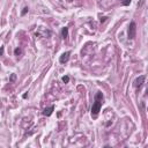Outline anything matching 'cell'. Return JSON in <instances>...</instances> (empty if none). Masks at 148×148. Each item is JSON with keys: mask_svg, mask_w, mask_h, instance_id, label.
I'll list each match as a JSON object with an SVG mask.
<instances>
[{"mask_svg": "<svg viewBox=\"0 0 148 148\" xmlns=\"http://www.w3.org/2000/svg\"><path fill=\"white\" fill-rule=\"evenodd\" d=\"M102 104H103V94L101 91H98L95 95V100H94V103H93V107H91V116L97 117V115L101 111Z\"/></svg>", "mask_w": 148, "mask_h": 148, "instance_id": "cell-1", "label": "cell"}, {"mask_svg": "<svg viewBox=\"0 0 148 148\" xmlns=\"http://www.w3.org/2000/svg\"><path fill=\"white\" fill-rule=\"evenodd\" d=\"M135 35H136V24L135 22H131L129 26V30H127V36H129V39H134Z\"/></svg>", "mask_w": 148, "mask_h": 148, "instance_id": "cell-2", "label": "cell"}, {"mask_svg": "<svg viewBox=\"0 0 148 148\" xmlns=\"http://www.w3.org/2000/svg\"><path fill=\"white\" fill-rule=\"evenodd\" d=\"M145 80H146V75H140L139 77H136L134 80V83H133V86H134L135 88H140L142 86V83L145 82Z\"/></svg>", "mask_w": 148, "mask_h": 148, "instance_id": "cell-3", "label": "cell"}, {"mask_svg": "<svg viewBox=\"0 0 148 148\" xmlns=\"http://www.w3.org/2000/svg\"><path fill=\"white\" fill-rule=\"evenodd\" d=\"M70 56H71V52L67 51V52H64L61 56H60V58H59V61L61 63V64H65V63H67L68 61V59H70Z\"/></svg>", "mask_w": 148, "mask_h": 148, "instance_id": "cell-4", "label": "cell"}, {"mask_svg": "<svg viewBox=\"0 0 148 148\" xmlns=\"http://www.w3.org/2000/svg\"><path fill=\"white\" fill-rule=\"evenodd\" d=\"M54 111V105H51V107H49V108H45L44 110H43V115L44 116H51L52 112Z\"/></svg>", "mask_w": 148, "mask_h": 148, "instance_id": "cell-5", "label": "cell"}, {"mask_svg": "<svg viewBox=\"0 0 148 148\" xmlns=\"http://www.w3.org/2000/svg\"><path fill=\"white\" fill-rule=\"evenodd\" d=\"M61 37L64 39H66L68 37V28H67V27H64V28H63V30H61Z\"/></svg>", "mask_w": 148, "mask_h": 148, "instance_id": "cell-6", "label": "cell"}, {"mask_svg": "<svg viewBox=\"0 0 148 148\" xmlns=\"http://www.w3.org/2000/svg\"><path fill=\"white\" fill-rule=\"evenodd\" d=\"M21 53H22V50H21L20 47H16V49L14 50V54H15L16 57H19V56L21 54Z\"/></svg>", "mask_w": 148, "mask_h": 148, "instance_id": "cell-7", "label": "cell"}, {"mask_svg": "<svg viewBox=\"0 0 148 148\" xmlns=\"http://www.w3.org/2000/svg\"><path fill=\"white\" fill-rule=\"evenodd\" d=\"M61 80H63L64 83H68V82H70V77H68V75H65V77H61Z\"/></svg>", "mask_w": 148, "mask_h": 148, "instance_id": "cell-8", "label": "cell"}, {"mask_svg": "<svg viewBox=\"0 0 148 148\" xmlns=\"http://www.w3.org/2000/svg\"><path fill=\"white\" fill-rule=\"evenodd\" d=\"M120 2H122V5H124V6H129L130 4H131V0H120Z\"/></svg>", "mask_w": 148, "mask_h": 148, "instance_id": "cell-9", "label": "cell"}, {"mask_svg": "<svg viewBox=\"0 0 148 148\" xmlns=\"http://www.w3.org/2000/svg\"><path fill=\"white\" fill-rule=\"evenodd\" d=\"M28 11H29V8H28V7H24V8H23V11H22V13H21V15H22V16H23V15H26V14L28 13Z\"/></svg>", "mask_w": 148, "mask_h": 148, "instance_id": "cell-10", "label": "cell"}, {"mask_svg": "<svg viewBox=\"0 0 148 148\" xmlns=\"http://www.w3.org/2000/svg\"><path fill=\"white\" fill-rule=\"evenodd\" d=\"M4 50H5V47L4 46H0V56L4 54Z\"/></svg>", "mask_w": 148, "mask_h": 148, "instance_id": "cell-11", "label": "cell"}, {"mask_svg": "<svg viewBox=\"0 0 148 148\" xmlns=\"http://www.w3.org/2000/svg\"><path fill=\"white\" fill-rule=\"evenodd\" d=\"M105 20H107V18H102V19H101V22H104Z\"/></svg>", "mask_w": 148, "mask_h": 148, "instance_id": "cell-12", "label": "cell"}, {"mask_svg": "<svg viewBox=\"0 0 148 148\" xmlns=\"http://www.w3.org/2000/svg\"><path fill=\"white\" fill-rule=\"evenodd\" d=\"M67 1H68V2H71V1H73V0H67Z\"/></svg>", "mask_w": 148, "mask_h": 148, "instance_id": "cell-13", "label": "cell"}]
</instances>
